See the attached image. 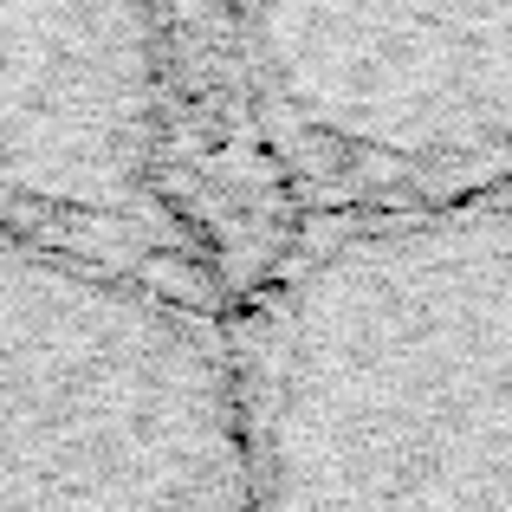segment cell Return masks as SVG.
Wrapping results in <instances>:
<instances>
[{
    "instance_id": "4",
    "label": "cell",
    "mask_w": 512,
    "mask_h": 512,
    "mask_svg": "<svg viewBox=\"0 0 512 512\" xmlns=\"http://www.w3.org/2000/svg\"><path fill=\"white\" fill-rule=\"evenodd\" d=\"M0 227L214 292L175 0H0Z\"/></svg>"
},
{
    "instance_id": "3",
    "label": "cell",
    "mask_w": 512,
    "mask_h": 512,
    "mask_svg": "<svg viewBox=\"0 0 512 512\" xmlns=\"http://www.w3.org/2000/svg\"><path fill=\"white\" fill-rule=\"evenodd\" d=\"M0 512H253L234 312L0 227Z\"/></svg>"
},
{
    "instance_id": "2",
    "label": "cell",
    "mask_w": 512,
    "mask_h": 512,
    "mask_svg": "<svg viewBox=\"0 0 512 512\" xmlns=\"http://www.w3.org/2000/svg\"><path fill=\"white\" fill-rule=\"evenodd\" d=\"M214 260L512 169V0H175Z\"/></svg>"
},
{
    "instance_id": "1",
    "label": "cell",
    "mask_w": 512,
    "mask_h": 512,
    "mask_svg": "<svg viewBox=\"0 0 512 512\" xmlns=\"http://www.w3.org/2000/svg\"><path fill=\"white\" fill-rule=\"evenodd\" d=\"M253 512H512V169L240 286Z\"/></svg>"
}]
</instances>
